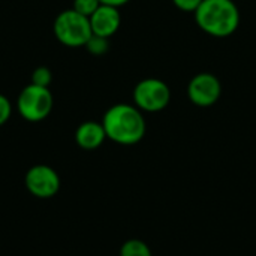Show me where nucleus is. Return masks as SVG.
Returning a JSON list of instances; mask_svg holds the SVG:
<instances>
[{
  "instance_id": "nucleus-3",
  "label": "nucleus",
  "mask_w": 256,
  "mask_h": 256,
  "mask_svg": "<svg viewBox=\"0 0 256 256\" xmlns=\"http://www.w3.org/2000/svg\"><path fill=\"white\" fill-rule=\"evenodd\" d=\"M52 30L60 44L72 48L86 46L87 40L93 34L90 20L74 9H66L60 12L54 20Z\"/></svg>"
},
{
  "instance_id": "nucleus-1",
  "label": "nucleus",
  "mask_w": 256,
  "mask_h": 256,
  "mask_svg": "<svg viewBox=\"0 0 256 256\" xmlns=\"http://www.w3.org/2000/svg\"><path fill=\"white\" fill-rule=\"evenodd\" d=\"M102 126L106 138L122 146L140 142L147 129L142 111L129 104H117L108 108L102 118Z\"/></svg>"
},
{
  "instance_id": "nucleus-4",
  "label": "nucleus",
  "mask_w": 256,
  "mask_h": 256,
  "mask_svg": "<svg viewBox=\"0 0 256 256\" xmlns=\"http://www.w3.org/2000/svg\"><path fill=\"white\" fill-rule=\"evenodd\" d=\"M54 105L52 94L48 87H40L36 84L26 86L16 99V110L20 116L27 122H42L45 120Z\"/></svg>"
},
{
  "instance_id": "nucleus-8",
  "label": "nucleus",
  "mask_w": 256,
  "mask_h": 256,
  "mask_svg": "<svg viewBox=\"0 0 256 256\" xmlns=\"http://www.w3.org/2000/svg\"><path fill=\"white\" fill-rule=\"evenodd\" d=\"M88 20H90V27H92L93 34L108 38V39L112 34H116L122 22L118 8L108 6V4H100Z\"/></svg>"
},
{
  "instance_id": "nucleus-9",
  "label": "nucleus",
  "mask_w": 256,
  "mask_h": 256,
  "mask_svg": "<svg viewBox=\"0 0 256 256\" xmlns=\"http://www.w3.org/2000/svg\"><path fill=\"white\" fill-rule=\"evenodd\" d=\"M105 140V129L102 123L98 122H84L82 124L78 126L75 132V141L84 150H96L104 144Z\"/></svg>"
},
{
  "instance_id": "nucleus-12",
  "label": "nucleus",
  "mask_w": 256,
  "mask_h": 256,
  "mask_svg": "<svg viewBox=\"0 0 256 256\" xmlns=\"http://www.w3.org/2000/svg\"><path fill=\"white\" fill-rule=\"evenodd\" d=\"M100 6V2L99 0H74V10H76L78 14L90 18L94 10Z\"/></svg>"
},
{
  "instance_id": "nucleus-13",
  "label": "nucleus",
  "mask_w": 256,
  "mask_h": 256,
  "mask_svg": "<svg viewBox=\"0 0 256 256\" xmlns=\"http://www.w3.org/2000/svg\"><path fill=\"white\" fill-rule=\"evenodd\" d=\"M52 81V74L46 66H39L33 70L32 74V84L40 86V87H48Z\"/></svg>"
},
{
  "instance_id": "nucleus-5",
  "label": "nucleus",
  "mask_w": 256,
  "mask_h": 256,
  "mask_svg": "<svg viewBox=\"0 0 256 256\" xmlns=\"http://www.w3.org/2000/svg\"><path fill=\"white\" fill-rule=\"evenodd\" d=\"M135 106L146 112H159L171 102V90L168 84L159 78H146L134 88Z\"/></svg>"
},
{
  "instance_id": "nucleus-6",
  "label": "nucleus",
  "mask_w": 256,
  "mask_h": 256,
  "mask_svg": "<svg viewBox=\"0 0 256 256\" xmlns=\"http://www.w3.org/2000/svg\"><path fill=\"white\" fill-rule=\"evenodd\" d=\"M222 94V84L219 78L208 72H201L195 75L188 86V96L196 106H212Z\"/></svg>"
},
{
  "instance_id": "nucleus-16",
  "label": "nucleus",
  "mask_w": 256,
  "mask_h": 256,
  "mask_svg": "<svg viewBox=\"0 0 256 256\" xmlns=\"http://www.w3.org/2000/svg\"><path fill=\"white\" fill-rule=\"evenodd\" d=\"M100 4H108V6H114V8H120L126 3H129L130 0H99Z\"/></svg>"
},
{
  "instance_id": "nucleus-11",
  "label": "nucleus",
  "mask_w": 256,
  "mask_h": 256,
  "mask_svg": "<svg viewBox=\"0 0 256 256\" xmlns=\"http://www.w3.org/2000/svg\"><path fill=\"white\" fill-rule=\"evenodd\" d=\"M86 48L90 54L93 56H102L108 51L110 48V42H108V38H102V36H96V34H92V38L87 40L86 44Z\"/></svg>"
},
{
  "instance_id": "nucleus-14",
  "label": "nucleus",
  "mask_w": 256,
  "mask_h": 256,
  "mask_svg": "<svg viewBox=\"0 0 256 256\" xmlns=\"http://www.w3.org/2000/svg\"><path fill=\"white\" fill-rule=\"evenodd\" d=\"M12 114V105L9 99L3 94H0V126H3Z\"/></svg>"
},
{
  "instance_id": "nucleus-10",
  "label": "nucleus",
  "mask_w": 256,
  "mask_h": 256,
  "mask_svg": "<svg viewBox=\"0 0 256 256\" xmlns=\"http://www.w3.org/2000/svg\"><path fill=\"white\" fill-rule=\"evenodd\" d=\"M120 256H153L150 248L136 238L128 240L123 243V246L120 248Z\"/></svg>"
},
{
  "instance_id": "nucleus-7",
  "label": "nucleus",
  "mask_w": 256,
  "mask_h": 256,
  "mask_svg": "<svg viewBox=\"0 0 256 256\" xmlns=\"http://www.w3.org/2000/svg\"><path fill=\"white\" fill-rule=\"evenodd\" d=\"M26 188L36 198H52L60 189V177L51 166L34 165L26 174Z\"/></svg>"
},
{
  "instance_id": "nucleus-2",
  "label": "nucleus",
  "mask_w": 256,
  "mask_h": 256,
  "mask_svg": "<svg viewBox=\"0 0 256 256\" xmlns=\"http://www.w3.org/2000/svg\"><path fill=\"white\" fill-rule=\"evenodd\" d=\"M194 14L200 28L214 38L231 36L240 24V12L232 0H202Z\"/></svg>"
},
{
  "instance_id": "nucleus-15",
  "label": "nucleus",
  "mask_w": 256,
  "mask_h": 256,
  "mask_svg": "<svg viewBox=\"0 0 256 256\" xmlns=\"http://www.w3.org/2000/svg\"><path fill=\"white\" fill-rule=\"evenodd\" d=\"M172 3L183 12H195L202 0H172Z\"/></svg>"
}]
</instances>
